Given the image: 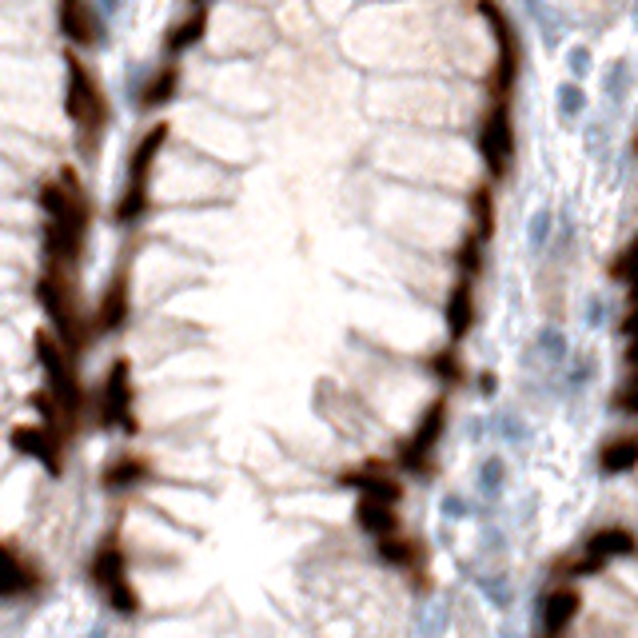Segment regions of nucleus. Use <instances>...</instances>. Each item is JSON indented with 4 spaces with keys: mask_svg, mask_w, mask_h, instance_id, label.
Wrapping results in <instances>:
<instances>
[{
    "mask_svg": "<svg viewBox=\"0 0 638 638\" xmlns=\"http://www.w3.org/2000/svg\"><path fill=\"white\" fill-rule=\"evenodd\" d=\"M479 152H483V160H487L491 176H495V180H503V176H507V168H511V156H515L511 112H507V104H503V100H495V108L487 112V120H483V128H479Z\"/></svg>",
    "mask_w": 638,
    "mask_h": 638,
    "instance_id": "6e6552de",
    "label": "nucleus"
},
{
    "mask_svg": "<svg viewBox=\"0 0 638 638\" xmlns=\"http://www.w3.org/2000/svg\"><path fill=\"white\" fill-rule=\"evenodd\" d=\"M168 144V124H156L144 132V140L136 144L132 152V164H128V184H124V196L116 204V220L120 224H136L144 212H148V192H152V164L160 156V148Z\"/></svg>",
    "mask_w": 638,
    "mask_h": 638,
    "instance_id": "f03ea898",
    "label": "nucleus"
},
{
    "mask_svg": "<svg viewBox=\"0 0 638 638\" xmlns=\"http://www.w3.org/2000/svg\"><path fill=\"white\" fill-rule=\"evenodd\" d=\"M479 12L491 20V28H495V36H499V64H495V96L503 100L507 92H511V84H515V68H519V60H515V32H511V20L503 16V8L495 4V0H483L479 4Z\"/></svg>",
    "mask_w": 638,
    "mask_h": 638,
    "instance_id": "9d476101",
    "label": "nucleus"
},
{
    "mask_svg": "<svg viewBox=\"0 0 638 638\" xmlns=\"http://www.w3.org/2000/svg\"><path fill=\"white\" fill-rule=\"evenodd\" d=\"M36 296H40V308L48 312L56 335H60V347H64V351H80L84 339H88V327H84V319H80L76 304H72V292H68L60 268H48V272L40 276Z\"/></svg>",
    "mask_w": 638,
    "mask_h": 638,
    "instance_id": "7ed1b4c3",
    "label": "nucleus"
},
{
    "mask_svg": "<svg viewBox=\"0 0 638 638\" xmlns=\"http://www.w3.org/2000/svg\"><path fill=\"white\" fill-rule=\"evenodd\" d=\"M635 555V535L627 527H607V531H595L591 543H587V559L575 567L579 575H595L607 559H627Z\"/></svg>",
    "mask_w": 638,
    "mask_h": 638,
    "instance_id": "9b49d317",
    "label": "nucleus"
},
{
    "mask_svg": "<svg viewBox=\"0 0 638 638\" xmlns=\"http://www.w3.org/2000/svg\"><path fill=\"white\" fill-rule=\"evenodd\" d=\"M599 463H603V475H623V471H631L638 463V439L635 435H623V439L607 443L603 455H599Z\"/></svg>",
    "mask_w": 638,
    "mask_h": 638,
    "instance_id": "412c9836",
    "label": "nucleus"
},
{
    "mask_svg": "<svg viewBox=\"0 0 638 638\" xmlns=\"http://www.w3.org/2000/svg\"><path fill=\"white\" fill-rule=\"evenodd\" d=\"M431 367H435V375L439 379H451V383H459V359H455V351H439L435 359H431Z\"/></svg>",
    "mask_w": 638,
    "mask_h": 638,
    "instance_id": "a878e982",
    "label": "nucleus"
},
{
    "mask_svg": "<svg viewBox=\"0 0 638 638\" xmlns=\"http://www.w3.org/2000/svg\"><path fill=\"white\" fill-rule=\"evenodd\" d=\"M36 359H40V367H44V375H48L52 403H60V415L76 419V411H80V403H84V391H80V379H76L72 359H68V351L60 347V339L48 335V331H40V335H36Z\"/></svg>",
    "mask_w": 638,
    "mask_h": 638,
    "instance_id": "20e7f679",
    "label": "nucleus"
},
{
    "mask_svg": "<svg viewBox=\"0 0 638 638\" xmlns=\"http://www.w3.org/2000/svg\"><path fill=\"white\" fill-rule=\"evenodd\" d=\"M471 212H475V236H479V240H487V236H491V228H495V200H491V192H487V188H479V192L471 196Z\"/></svg>",
    "mask_w": 638,
    "mask_h": 638,
    "instance_id": "393cba45",
    "label": "nucleus"
},
{
    "mask_svg": "<svg viewBox=\"0 0 638 638\" xmlns=\"http://www.w3.org/2000/svg\"><path fill=\"white\" fill-rule=\"evenodd\" d=\"M144 479H148V463L136 459V455H120V459H112L104 467V487L108 491H128V487H136Z\"/></svg>",
    "mask_w": 638,
    "mask_h": 638,
    "instance_id": "aec40b11",
    "label": "nucleus"
},
{
    "mask_svg": "<svg viewBox=\"0 0 638 638\" xmlns=\"http://www.w3.org/2000/svg\"><path fill=\"white\" fill-rule=\"evenodd\" d=\"M40 208L48 212V228H44V248L52 268L80 260L84 240H88V200L80 192V184L72 176H60L56 184L40 188Z\"/></svg>",
    "mask_w": 638,
    "mask_h": 638,
    "instance_id": "f257e3e1",
    "label": "nucleus"
},
{
    "mask_svg": "<svg viewBox=\"0 0 638 638\" xmlns=\"http://www.w3.org/2000/svg\"><path fill=\"white\" fill-rule=\"evenodd\" d=\"M192 4H196V8H204V4H208V0H192Z\"/></svg>",
    "mask_w": 638,
    "mask_h": 638,
    "instance_id": "c756f323",
    "label": "nucleus"
},
{
    "mask_svg": "<svg viewBox=\"0 0 638 638\" xmlns=\"http://www.w3.org/2000/svg\"><path fill=\"white\" fill-rule=\"evenodd\" d=\"M339 483H343V487H355V491H363L367 499H379V503H395V499L403 495V487L383 471V463H367V467H359V471H343Z\"/></svg>",
    "mask_w": 638,
    "mask_h": 638,
    "instance_id": "4468645a",
    "label": "nucleus"
},
{
    "mask_svg": "<svg viewBox=\"0 0 638 638\" xmlns=\"http://www.w3.org/2000/svg\"><path fill=\"white\" fill-rule=\"evenodd\" d=\"M499 483H503V463H499V459H487L483 471H479V487H483L487 495H495Z\"/></svg>",
    "mask_w": 638,
    "mask_h": 638,
    "instance_id": "bb28decb",
    "label": "nucleus"
},
{
    "mask_svg": "<svg viewBox=\"0 0 638 638\" xmlns=\"http://www.w3.org/2000/svg\"><path fill=\"white\" fill-rule=\"evenodd\" d=\"M443 427H447V399H435V403L427 407V415L419 419L415 435L399 447L403 471H411V475H427V471H431V455H435V447H439V439H443Z\"/></svg>",
    "mask_w": 638,
    "mask_h": 638,
    "instance_id": "0eeeda50",
    "label": "nucleus"
},
{
    "mask_svg": "<svg viewBox=\"0 0 638 638\" xmlns=\"http://www.w3.org/2000/svg\"><path fill=\"white\" fill-rule=\"evenodd\" d=\"M355 523H359L367 535H375V539H383V535H395V531H399L395 503H379V499H367V495L355 503Z\"/></svg>",
    "mask_w": 638,
    "mask_h": 638,
    "instance_id": "f3484780",
    "label": "nucleus"
},
{
    "mask_svg": "<svg viewBox=\"0 0 638 638\" xmlns=\"http://www.w3.org/2000/svg\"><path fill=\"white\" fill-rule=\"evenodd\" d=\"M379 559L391 567H415L419 563V543L403 539V535H383L379 539Z\"/></svg>",
    "mask_w": 638,
    "mask_h": 638,
    "instance_id": "b1692460",
    "label": "nucleus"
},
{
    "mask_svg": "<svg viewBox=\"0 0 638 638\" xmlns=\"http://www.w3.org/2000/svg\"><path fill=\"white\" fill-rule=\"evenodd\" d=\"M64 104H68V116L76 120V128L84 136H96L100 124H104V92L96 84V76L88 72L84 60L68 56V92H64Z\"/></svg>",
    "mask_w": 638,
    "mask_h": 638,
    "instance_id": "39448f33",
    "label": "nucleus"
},
{
    "mask_svg": "<svg viewBox=\"0 0 638 638\" xmlns=\"http://www.w3.org/2000/svg\"><path fill=\"white\" fill-rule=\"evenodd\" d=\"M579 611H583V595H579L575 587L551 591L547 603H543V627H547V635H563V631L575 623Z\"/></svg>",
    "mask_w": 638,
    "mask_h": 638,
    "instance_id": "2eb2a0df",
    "label": "nucleus"
},
{
    "mask_svg": "<svg viewBox=\"0 0 638 638\" xmlns=\"http://www.w3.org/2000/svg\"><path fill=\"white\" fill-rule=\"evenodd\" d=\"M447 327L451 339H463L475 327V296H471V280H459L455 292L447 296Z\"/></svg>",
    "mask_w": 638,
    "mask_h": 638,
    "instance_id": "a211bd4d",
    "label": "nucleus"
},
{
    "mask_svg": "<svg viewBox=\"0 0 638 638\" xmlns=\"http://www.w3.org/2000/svg\"><path fill=\"white\" fill-rule=\"evenodd\" d=\"M92 579L108 591V599H112V607L120 611V615H132L136 611V587L128 583V559H124V551H120V543H104L96 555H92Z\"/></svg>",
    "mask_w": 638,
    "mask_h": 638,
    "instance_id": "423d86ee",
    "label": "nucleus"
},
{
    "mask_svg": "<svg viewBox=\"0 0 638 638\" xmlns=\"http://www.w3.org/2000/svg\"><path fill=\"white\" fill-rule=\"evenodd\" d=\"M100 423H104V427L136 431V419H132V367H128V359H116V363L108 367Z\"/></svg>",
    "mask_w": 638,
    "mask_h": 638,
    "instance_id": "1a4fd4ad",
    "label": "nucleus"
},
{
    "mask_svg": "<svg viewBox=\"0 0 638 638\" xmlns=\"http://www.w3.org/2000/svg\"><path fill=\"white\" fill-rule=\"evenodd\" d=\"M128 323V272H120L112 284H108V292H104V300H100V312H96V327L100 331H120Z\"/></svg>",
    "mask_w": 638,
    "mask_h": 638,
    "instance_id": "dca6fc26",
    "label": "nucleus"
},
{
    "mask_svg": "<svg viewBox=\"0 0 638 638\" xmlns=\"http://www.w3.org/2000/svg\"><path fill=\"white\" fill-rule=\"evenodd\" d=\"M619 407H623V411H635V391H631V383L619 391Z\"/></svg>",
    "mask_w": 638,
    "mask_h": 638,
    "instance_id": "c85d7f7f",
    "label": "nucleus"
},
{
    "mask_svg": "<svg viewBox=\"0 0 638 638\" xmlns=\"http://www.w3.org/2000/svg\"><path fill=\"white\" fill-rule=\"evenodd\" d=\"M204 28H208V12H204V8L188 12V16L172 28V36H168V52H188L192 44L204 40Z\"/></svg>",
    "mask_w": 638,
    "mask_h": 638,
    "instance_id": "5701e85b",
    "label": "nucleus"
},
{
    "mask_svg": "<svg viewBox=\"0 0 638 638\" xmlns=\"http://www.w3.org/2000/svg\"><path fill=\"white\" fill-rule=\"evenodd\" d=\"M36 587V575L0 543V599H12V595H24Z\"/></svg>",
    "mask_w": 638,
    "mask_h": 638,
    "instance_id": "6ab92c4d",
    "label": "nucleus"
},
{
    "mask_svg": "<svg viewBox=\"0 0 638 638\" xmlns=\"http://www.w3.org/2000/svg\"><path fill=\"white\" fill-rule=\"evenodd\" d=\"M176 88H180V68H176V64H168V68H160V72L144 84L140 104H144V108H160V104H168V100L176 96Z\"/></svg>",
    "mask_w": 638,
    "mask_h": 638,
    "instance_id": "4be33fe9",
    "label": "nucleus"
},
{
    "mask_svg": "<svg viewBox=\"0 0 638 638\" xmlns=\"http://www.w3.org/2000/svg\"><path fill=\"white\" fill-rule=\"evenodd\" d=\"M611 276H615V280H631V248H627V252H623L619 260H615V268H611Z\"/></svg>",
    "mask_w": 638,
    "mask_h": 638,
    "instance_id": "cd10ccee",
    "label": "nucleus"
},
{
    "mask_svg": "<svg viewBox=\"0 0 638 638\" xmlns=\"http://www.w3.org/2000/svg\"><path fill=\"white\" fill-rule=\"evenodd\" d=\"M56 20H60V32L80 48H92L100 36V24H96L88 0H56Z\"/></svg>",
    "mask_w": 638,
    "mask_h": 638,
    "instance_id": "ddd939ff",
    "label": "nucleus"
},
{
    "mask_svg": "<svg viewBox=\"0 0 638 638\" xmlns=\"http://www.w3.org/2000/svg\"><path fill=\"white\" fill-rule=\"evenodd\" d=\"M12 447H16L20 455L40 459L52 475H60V435H56L52 427H32V423L16 427V431H12Z\"/></svg>",
    "mask_w": 638,
    "mask_h": 638,
    "instance_id": "f8f14e48",
    "label": "nucleus"
}]
</instances>
